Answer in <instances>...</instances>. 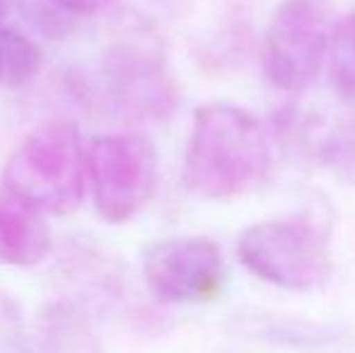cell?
Segmentation results:
<instances>
[{
	"mask_svg": "<svg viewBox=\"0 0 355 353\" xmlns=\"http://www.w3.org/2000/svg\"><path fill=\"white\" fill-rule=\"evenodd\" d=\"M44 51L37 39L19 29H0V87L22 89L42 73Z\"/></svg>",
	"mask_w": 355,
	"mask_h": 353,
	"instance_id": "cell-9",
	"label": "cell"
},
{
	"mask_svg": "<svg viewBox=\"0 0 355 353\" xmlns=\"http://www.w3.org/2000/svg\"><path fill=\"white\" fill-rule=\"evenodd\" d=\"M143 281L164 305H198L223 293L227 266L220 247L201 235L162 237L145 247Z\"/></svg>",
	"mask_w": 355,
	"mask_h": 353,
	"instance_id": "cell-7",
	"label": "cell"
},
{
	"mask_svg": "<svg viewBox=\"0 0 355 353\" xmlns=\"http://www.w3.org/2000/svg\"><path fill=\"white\" fill-rule=\"evenodd\" d=\"M114 0H22L24 10L34 15V22L49 34L71 29L78 19L92 17L109 8Z\"/></svg>",
	"mask_w": 355,
	"mask_h": 353,
	"instance_id": "cell-11",
	"label": "cell"
},
{
	"mask_svg": "<svg viewBox=\"0 0 355 353\" xmlns=\"http://www.w3.org/2000/svg\"><path fill=\"white\" fill-rule=\"evenodd\" d=\"M75 83L92 107L126 121H164L182 102L164 42L138 17L112 29L92 71L80 73Z\"/></svg>",
	"mask_w": 355,
	"mask_h": 353,
	"instance_id": "cell-1",
	"label": "cell"
},
{
	"mask_svg": "<svg viewBox=\"0 0 355 353\" xmlns=\"http://www.w3.org/2000/svg\"><path fill=\"white\" fill-rule=\"evenodd\" d=\"M3 184L44 213L78 211L87 189V150L78 126L56 119L29 131L10 153Z\"/></svg>",
	"mask_w": 355,
	"mask_h": 353,
	"instance_id": "cell-3",
	"label": "cell"
},
{
	"mask_svg": "<svg viewBox=\"0 0 355 353\" xmlns=\"http://www.w3.org/2000/svg\"><path fill=\"white\" fill-rule=\"evenodd\" d=\"M51 252L46 213L0 182V266L29 268Z\"/></svg>",
	"mask_w": 355,
	"mask_h": 353,
	"instance_id": "cell-8",
	"label": "cell"
},
{
	"mask_svg": "<svg viewBox=\"0 0 355 353\" xmlns=\"http://www.w3.org/2000/svg\"><path fill=\"white\" fill-rule=\"evenodd\" d=\"M157 187V150L141 133H107L87 146V189L109 225L136 218Z\"/></svg>",
	"mask_w": 355,
	"mask_h": 353,
	"instance_id": "cell-5",
	"label": "cell"
},
{
	"mask_svg": "<svg viewBox=\"0 0 355 353\" xmlns=\"http://www.w3.org/2000/svg\"><path fill=\"white\" fill-rule=\"evenodd\" d=\"M162 3H167V0H162Z\"/></svg>",
	"mask_w": 355,
	"mask_h": 353,
	"instance_id": "cell-13",
	"label": "cell"
},
{
	"mask_svg": "<svg viewBox=\"0 0 355 353\" xmlns=\"http://www.w3.org/2000/svg\"><path fill=\"white\" fill-rule=\"evenodd\" d=\"M268 170L271 146L257 114L227 102L193 112L182 167L184 189L191 196L206 201L244 196L261 187Z\"/></svg>",
	"mask_w": 355,
	"mask_h": 353,
	"instance_id": "cell-2",
	"label": "cell"
},
{
	"mask_svg": "<svg viewBox=\"0 0 355 353\" xmlns=\"http://www.w3.org/2000/svg\"><path fill=\"white\" fill-rule=\"evenodd\" d=\"M237 257L252 276L283 291H314L331 278L329 235L309 221H261L239 235Z\"/></svg>",
	"mask_w": 355,
	"mask_h": 353,
	"instance_id": "cell-4",
	"label": "cell"
},
{
	"mask_svg": "<svg viewBox=\"0 0 355 353\" xmlns=\"http://www.w3.org/2000/svg\"><path fill=\"white\" fill-rule=\"evenodd\" d=\"M329 80L341 102H355V10L334 24L329 49Z\"/></svg>",
	"mask_w": 355,
	"mask_h": 353,
	"instance_id": "cell-10",
	"label": "cell"
},
{
	"mask_svg": "<svg viewBox=\"0 0 355 353\" xmlns=\"http://www.w3.org/2000/svg\"><path fill=\"white\" fill-rule=\"evenodd\" d=\"M334 24L324 0H283L263 37V73L285 94L317 83L331 49Z\"/></svg>",
	"mask_w": 355,
	"mask_h": 353,
	"instance_id": "cell-6",
	"label": "cell"
},
{
	"mask_svg": "<svg viewBox=\"0 0 355 353\" xmlns=\"http://www.w3.org/2000/svg\"><path fill=\"white\" fill-rule=\"evenodd\" d=\"M15 0H0V29H3V22H5V17H8V12H10V5H12Z\"/></svg>",
	"mask_w": 355,
	"mask_h": 353,
	"instance_id": "cell-12",
	"label": "cell"
}]
</instances>
